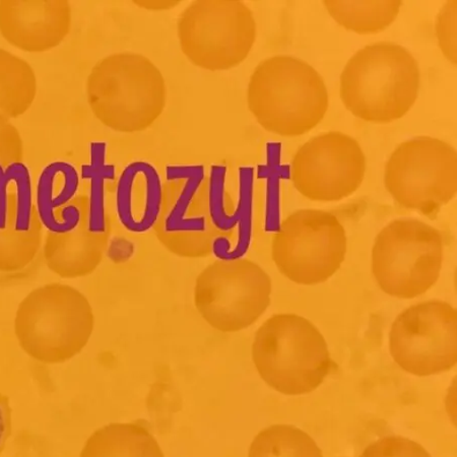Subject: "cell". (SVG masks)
<instances>
[{"mask_svg": "<svg viewBox=\"0 0 457 457\" xmlns=\"http://www.w3.org/2000/svg\"><path fill=\"white\" fill-rule=\"evenodd\" d=\"M436 32L442 53L456 64V2L446 4L441 10Z\"/></svg>", "mask_w": 457, "mask_h": 457, "instance_id": "cell-26", "label": "cell"}, {"mask_svg": "<svg viewBox=\"0 0 457 457\" xmlns=\"http://www.w3.org/2000/svg\"><path fill=\"white\" fill-rule=\"evenodd\" d=\"M253 360L262 380L286 395L314 392L333 367L320 329L292 313L272 315L256 330Z\"/></svg>", "mask_w": 457, "mask_h": 457, "instance_id": "cell-5", "label": "cell"}, {"mask_svg": "<svg viewBox=\"0 0 457 457\" xmlns=\"http://www.w3.org/2000/svg\"><path fill=\"white\" fill-rule=\"evenodd\" d=\"M139 7L151 11H167L179 5L180 2H134Z\"/></svg>", "mask_w": 457, "mask_h": 457, "instance_id": "cell-28", "label": "cell"}, {"mask_svg": "<svg viewBox=\"0 0 457 457\" xmlns=\"http://www.w3.org/2000/svg\"><path fill=\"white\" fill-rule=\"evenodd\" d=\"M395 362L426 378L452 370L457 363V312L445 301L412 305L395 320L389 333Z\"/></svg>", "mask_w": 457, "mask_h": 457, "instance_id": "cell-12", "label": "cell"}, {"mask_svg": "<svg viewBox=\"0 0 457 457\" xmlns=\"http://www.w3.org/2000/svg\"><path fill=\"white\" fill-rule=\"evenodd\" d=\"M445 242L438 228L417 219H400L378 235L371 269L376 283L389 296L414 299L440 278Z\"/></svg>", "mask_w": 457, "mask_h": 457, "instance_id": "cell-6", "label": "cell"}, {"mask_svg": "<svg viewBox=\"0 0 457 457\" xmlns=\"http://www.w3.org/2000/svg\"><path fill=\"white\" fill-rule=\"evenodd\" d=\"M13 328L29 357L44 364H62L90 342L95 315L84 293L70 285L50 283L36 287L20 302Z\"/></svg>", "mask_w": 457, "mask_h": 457, "instance_id": "cell-4", "label": "cell"}, {"mask_svg": "<svg viewBox=\"0 0 457 457\" xmlns=\"http://www.w3.org/2000/svg\"><path fill=\"white\" fill-rule=\"evenodd\" d=\"M272 283L261 265L247 260H217L195 278L198 314L220 333H238L261 319L271 302Z\"/></svg>", "mask_w": 457, "mask_h": 457, "instance_id": "cell-8", "label": "cell"}, {"mask_svg": "<svg viewBox=\"0 0 457 457\" xmlns=\"http://www.w3.org/2000/svg\"><path fill=\"white\" fill-rule=\"evenodd\" d=\"M421 72L408 49L394 42L371 44L353 54L341 76L345 107L367 122L401 120L415 105Z\"/></svg>", "mask_w": 457, "mask_h": 457, "instance_id": "cell-2", "label": "cell"}, {"mask_svg": "<svg viewBox=\"0 0 457 457\" xmlns=\"http://www.w3.org/2000/svg\"><path fill=\"white\" fill-rule=\"evenodd\" d=\"M226 167L212 165L208 173V211L211 223L220 234L230 237L235 227L233 213L228 208Z\"/></svg>", "mask_w": 457, "mask_h": 457, "instance_id": "cell-24", "label": "cell"}, {"mask_svg": "<svg viewBox=\"0 0 457 457\" xmlns=\"http://www.w3.org/2000/svg\"><path fill=\"white\" fill-rule=\"evenodd\" d=\"M179 46L202 70L223 71L245 61L256 40L254 14L239 0H197L177 23Z\"/></svg>", "mask_w": 457, "mask_h": 457, "instance_id": "cell-7", "label": "cell"}, {"mask_svg": "<svg viewBox=\"0 0 457 457\" xmlns=\"http://www.w3.org/2000/svg\"><path fill=\"white\" fill-rule=\"evenodd\" d=\"M365 154L355 138L340 131L309 139L295 154L291 179L298 193L313 202L350 197L362 186Z\"/></svg>", "mask_w": 457, "mask_h": 457, "instance_id": "cell-13", "label": "cell"}, {"mask_svg": "<svg viewBox=\"0 0 457 457\" xmlns=\"http://www.w3.org/2000/svg\"><path fill=\"white\" fill-rule=\"evenodd\" d=\"M79 172L69 162L54 161L43 168L37 182L36 211L47 232H71L61 220L62 212L78 196Z\"/></svg>", "mask_w": 457, "mask_h": 457, "instance_id": "cell-18", "label": "cell"}, {"mask_svg": "<svg viewBox=\"0 0 457 457\" xmlns=\"http://www.w3.org/2000/svg\"><path fill=\"white\" fill-rule=\"evenodd\" d=\"M42 245L32 177L23 162L0 164V272L24 270Z\"/></svg>", "mask_w": 457, "mask_h": 457, "instance_id": "cell-14", "label": "cell"}, {"mask_svg": "<svg viewBox=\"0 0 457 457\" xmlns=\"http://www.w3.org/2000/svg\"><path fill=\"white\" fill-rule=\"evenodd\" d=\"M163 200L164 182L156 166L144 160L125 166L115 195L117 217L125 230L134 234L154 230Z\"/></svg>", "mask_w": 457, "mask_h": 457, "instance_id": "cell-16", "label": "cell"}, {"mask_svg": "<svg viewBox=\"0 0 457 457\" xmlns=\"http://www.w3.org/2000/svg\"><path fill=\"white\" fill-rule=\"evenodd\" d=\"M12 434V408L10 399L0 393V454L3 453Z\"/></svg>", "mask_w": 457, "mask_h": 457, "instance_id": "cell-27", "label": "cell"}, {"mask_svg": "<svg viewBox=\"0 0 457 457\" xmlns=\"http://www.w3.org/2000/svg\"><path fill=\"white\" fill-rule=\"evenodd\" d=\"M360 457H431V455L415 441L401 436H388L368 446Z\"/></svg>", "mask_w": 457, "mask_h": 457, "instance_id": "cell-25", "label": "cell"}, {"mask_svg": "<svg viewBox=\"0 0 457 457\" xmlns=\"http://www.w3.org/2000/svg\"><path fill=\"white\" fill-rule=\"evenodd\" d=\"M248 457H323L309 435L290 425H274L262 430L250 446Z\"/></svg>", "mask_w": 457, "mask_h": 457, "instance_id": "cell-23", "label": "cell"}, {"mask_svg": "<svg viewBox=\"0 0 457 457\" xmlns=\"http://www.w3.org/2000/svg\"><path fill=\"white\" fill-rule=\"evenodd\" d=\"M71 17L69 2H2L0 33L14 47L44 53L66 38Z\"/></svg>", "mask_w": 457, "mask_h": 457, "instance_id": "cell-15", "label": "cell"}, {"mask_svg": "<svg viewBox=\"0 0 457 457\" xmlns=\"http://www.w3.org/2000/svg\"><path fill=\"white\" fill-rule=\"evenodd\" d=\"M87 96L103 125L121 134H137L163 114L167 87L163 73L150 58L121 53L95 64L87 77Z\"/></svg>", "mask_w": 457, "mask_h": 457, "instance_id": "cell-3", "label": "cell"}, {"mask_svg": "<svg viewBox=\"0 0 457 457\" xmlns=\"http://www.w3.org/2000/svg\"><path fill=\"white\" fill-rule=\"evenodd\" d=\"M338 25L359 35L385 31L399 16L403 2H322Z\"/></svg>", "mask_w": 457, "mask_h": 457, "instance_id": "cell-21", "label": "cell"}, {"mask_svg": "<svg viewBox=\"0 0 457 457\" xmlns=\"http://www.w3.org/2000/svg\"><path fill=\"white\" fill-rule=\"evenodd\" d=\"M247 105L261 127L279 137L307 134L326 117L328 93L312 66L290 55L258 63L250 77Z\"/></svg>", "mask_w": 457, "mask_h": 457, "instance_id": "cell-1", "label": "cell"}, {"mask_svg": "<svg viewBox=\"0 0 457 457\" xmlns=\"http://www.w3.org/2000/svg\"><path fill=\"white\" fill-rule=\"evenodd\" d=\"M348 240L341 220L322 210H299L278 225L271 241V258L291 282L326 283L345 262Z\"/></svg>", "mask_w": 457, "mask_h": 457, "instance_id": "cell-9", "label": "cell"}, {"mask_svg": "<svg viewBox=\"0 0 457 457\" xmlns=\"http://www.w3.org/2000/svg\"><path fill=\"white\" fill-rule=\"evenodd\" d=\"M385 186L402 208L436 215L457 193L456 150L439 138L409 139L390 154Z\"/></svg>", "mask_w": 457, "mask_h": 457, "instance_id": "cell-10", "label": "cell"}, {"mask_svg": "<svg viewBox=\"0 0 457 457\" xmlns=\"http://www.w3.org/2000/svg\"><path fill=\"white\" fill-rule=\"evenodd\" d=\"M90 162L80 167V179L88 183L87 196V227L93 234L109 232L106 212V183L116 177V166L108 163V145L94 141L88 146Z\"/></svg>", "mask_w": 457, "mask_h": 457, "instance_id": "cell-20", "label": "cell"}, {"mask_svg": "<svg viewBox=\"0 0 457 457\" xmlns=\"http://www.w3.org/2000/svg\"><path fill=\"white\" fill-rule=\"evenodd\" d=\"M154 234L169 253L182 258L212 254L220 234L208 211V173L203 164L168 165L164 200Z\"/></svg>", "mask_w": 457, "mask_h": 457, "instance_id": "cell-11", "label": "cell"}, {"mask_svg": "<svg viewBox=\"0 0 457 457\" xmlns=\"http://www.w3.org/2000/svg\"><path fill=\"white\" fill-rule=\"evenodd\" d=\"M36 94L34 71L23 59L0 49V115L18 117Z\"/></svg>", "mask_w": 457, "mask_h": 457, "instance_id": "cell-22", "label": "cell"}, {"mask_svg": "<svg viewBox=\"0 0 457 457\" xmlns=\"http://www.w3.org/2000/svg\"><path fill=\"white\" fill-rule=\"evenodd\" d=\"M80 457H164V454L145 426L117 423L93 433Z\"/></svg>", "mask_w": 457, "mask_h": 457, "instance_id": "cell-19", "label": "cell"}, {"mask_svg": "<svg viewBox=\"0 0 457 457\" xmlns=\"http://www.w3.org/2000/svg\"><path fill=\"white\" fill-rule=\"evenodd\" d=\"M109 241V232L93 234L87 230V212L79 226L69 233L47 232L43 254L47 268L63 278L90 276L99 268Z\"/></svg>", "mask_w": 457, "mask_h": 457, "instance_id": "cell-17", "label": "cell"}]
</instances>
